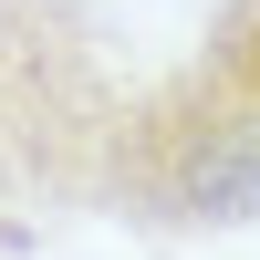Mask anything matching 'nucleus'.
Wrapping results in <instances>:
<instances>
[{
    "mask_svg": "<svg viewBox=\"0 0 260 260\" xmlns=\"http://www.w3.org/2000/svg\"><path fill=\"white\" fill-rule=\"evenodd\" d=\"M136 94L104 0H0V208L83 219Z\"/></svg>",
    "mask_w": 260,
    "mask_h": 260,
    "instance_id": "obj_1",
    "label": "nucleus"
},
{
    "mask_svg": "<svg viewBox=\"0 0 260 260\" xmlns=\"http://www.w3.org/2000/svg\"><path fill=\"white\" fill-rule=\"evenodd\" d=\"M104 219L156 229V240H208V229H260V94L219 73L208 52L136 73L104 146Z\"/></svg>",
    "mask_w": 260,
    "mask_h": 260,
    "instance_id": "obj_2",
    "label": "nucleus"
},
{
    "mask_svg": "<svg viewBox=\"0 0 260 260\" xmlns=\"http://www.w3.org/2000/svg\"><path fill=\"white\" fill-rule=\"evenodd\" d=\"M198 52L260 94V0H219V21H208V42H198Z\"/></svg>",
    "mask_w": 260,
    "mask_h": 260,
    "instance_id": "obj_3",
    "label": "nucleus"
}]
</instances>
